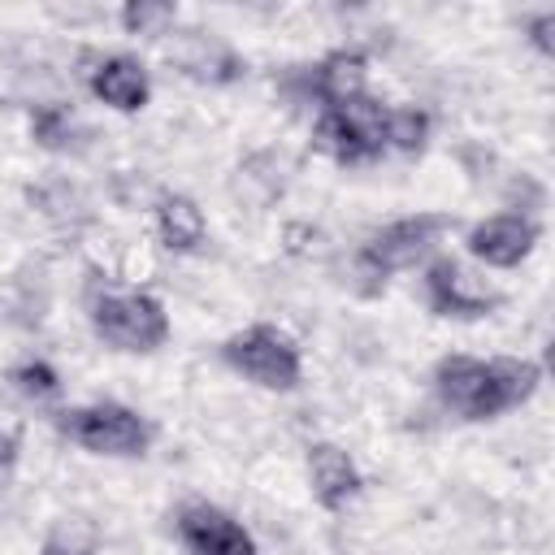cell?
I'll list each match as a JSON object with an SVG mask.
<instances>
[{"label": "cell", "instance_id": "14", "mask_svg": "<svg viewBox=\"0 0 555 555\" xmlns=\"http://www.w3.org/2000/svg\"><path fill=\"white\" fill-rule=\"evenodd\" d=\"M156 225H160V243L169 251H195L204 243V212L191 195H160L156 204Z\"/></svg>", "mask_w": 555, "mask_h": 555}, {"label": "cell", "instance_id": "12", "mask_svg": "<svg viewBox=\"0 0 555 555\" xmlns=\"http://www.w3.org/2000/svg\"><path fill=\"white\" fill-rule=\"evenodd\" d=\"M91 91L121 108V113H139L147 104V69L134 61V56H104L95 69H91Z\"/></svg>", "mask_w": 555, "mask_h": 555}, {"label": "cell", "instance_id": "16", "mask_svg": "<svg viewBox=\"0 0 555 555\" xmlns=\"http://www.w3.org/2000/svg\"><path fill=\"white\" fill-rule=\"evenodd\" d=\"M30 134H35V143L48 147V152H74V147H78V126H74L69 108H61V104L35 108V113H30Z\"/></svg>", "mask_w": 555, "mask_h": 555}, {"label": "cell", "instance_id": "9", "mask_svg": "<svg viewBox=\"0 0 555 555\" xmlns=\"http://www.w3.org/2000/svg\"><path fill=\"white\" fill-rule=\"evenodd\" d=\"M538 243V225L529 217H516V212H499V217H486L468 230V251L494 269H512L520 264Z\"/></svg>", "mask_w": 555, "mask_h": 555}, {"label": "cell", "instance_id": "11", "mask_svg": "<svg viewBox=\"0 0 555 555\" xmlns=\"http://www.w3.org/2000/svg\"><path fill=\"white\" fill-rule=\"evenodd\" d=\"M308 477H312V494L325 512H338L360 494V473H356L351 455L334 442L308 447Z\"/></svg>", "mask_w": 555, "mask_h": 555}, {"label": "cell", "instance_id": "17", "mask_svg": "<svg viewBox=\"0 0 555 555\" xmlns=\"http://www.w3.org/2000/svg\"><path fill=\"white\" fill-rule=\"evenodd\" d=\"M26 195H30V204H39V212L52 217V221H82V217H87L82 191L69 186L65 178H52V182H43V186H30Z\"/></svg>", "mask_w": 555, "mask_h": 555}, {"label": "cell", "instance_id": "13", "mask_svg": "<svg viewBox=\"0 0 555 555\" xmlns=\"http://www.w3.org/2000/svg\"><path fill=\"white\" fill-rule=\"evenodd\" d=\"M364 69H369L364 52H356V48L330 52V56L317 65V74H312V87H317V95L325 100V108H338V104L360 100V95H364Z\"/></svg>", "mask_w": 555, "mask_h": 555}, {"label": "cell", "instance_id": "6", "mask_svg": "<svg viewBox=\"0 0 555 555\" xmlns=\"http://www.w3.org/2000/svg\"><path fill=\"white\" fill-rule=\"evenodd\" d=\"M56 429L65 438H74L78 447L95 451V455H143V447L152 442V429L139 412L121 408V403H95V408H69L56 416Z\"/></svg>", "mask_w": 555, "mask_h": 555}, {"label": "cell", "instance_id": "15", "mask_svg": "<svg viewBox=\"0 0 555 555\" xmlns=\"http://www.w3.org/2000/svg\"><path fill=\"white\" fill-rule=\"evenodd\" d=\"M95 546H100L95 520L87 512H65V516L52 520L39 555H95Z\"/></svg>", "mask_w": 555, "mask_h": 555}, {"label": "cell", "instance_id": "22", "mask_svg": "<svg viewBox=\"0 0 555 555\" xmlns=\"http://www.w3.org/2000/svg\"><path fill=\"white\" fill-rule=\"evenodd\" d=\"M13 451H17V429H4L0 434V468L13 464Z\"/></svg>", "mask_w": 555, "mask_h": 555}, {"label": "cell", "instance_id": "2", "mask_svg": "<svg viewBox=\"0 0 555 555\" xmlns=\"http://www.w3.org/2000/svg\"><path fill=\"white\" fill-rule=\"evenodd\" d=\"M91 325L117 351H156L169 338V317L160 299L147 291L91 299Z\"/></svg>", "mask_w": 555, "mask_h": 555}, {"label": "cell", "instance_id": "18", "mask_svg": "<svg viewBox=\"0 0 555 555\" xmlns=\"http://www.w3.org/2000/svg\"><path fill=\"white\" fill-rule=\"evenodd\" d=\"M429 134V113L421 108H386V143L399 152H421Z\"/></svg>", "mask_w": 555, "mask_h": 555}, {"label": "cell", "instance_id": "10", "mask_svg": "<svg viewBox=\"0 0 555 555\" xmlns=\"http://www.w3.org/2000/svg\"><path fill=\"white\" fill-rule=\"evenodd\" d=\"M169 61L191 74L195 82H234L247 65L217 39V35H204V30H182L173 43H169Z\"/></svg>", "mask_w": 555, "mask_h": 555}, {"label": "cell", "instance_id": "19", "mask_svg": "<svg viewBox=\"0 0 555 555\" xmlns=\"http://www.w3.org/2000/svg\"><path fill=\"white\" fill-rule=\"evenodd\" d=\"M169 22H173V4H160V0H139L121 9V26L130 35H160Z\"/></svg>", "mask_w": 555, "mask_h": 555}, {"label": "cell", "instance_id": "1", "mask_svg": "<svg viewBox=\"0 0 555 555\" xmlns=\"http://www.w3.org/2000/svg\"><path fill=\"white\" fill-rule=\"evenodd\" d=\"M542 382L533 360H473V356H442L434 369L438 399L460 412L464 421H494L507 408H520Z\"/></svg>", "mask_w": 555, "mask_h": 555}, {"label": "cell", "instance_id": "3", "mask_svg": "<svg viewBox=\"0 0 555 555\" xmlns=\"http://www.w3.org/2000/svg\"><path fill=\"white\" fill-rule=\"evenodd\" d=\"M442 230H451V217H442V212L399 217V221L382 225V230L360 247L356 264H360V273H364V278H373L369 286L377 291V286H386V273L416 264V260L434 247V238H438Z\"/></svg>", "mask_w": 555, "mask_h": 555}, {"label": "cell", "instance_id": "20", "mask_svg": "<svg viewBox=\"0 0 555 555\" xmlns=\"http://www.w3.org/2000/svg\"><path fill=\"white\" fill-rule=\"evenodd\" d=\"M13 386H17L22 395H35V399H52V395L61 390V377H56V369H52V364H43V360H30V364H17V369H13Z\"/></svg>", "mask_w": 555, "mask_h": 555}, {"label": "cell", "instance_id": "4", "mask_svg": "<svg viewBox=\"0 0 555 555\" xmlns=\"http://www.w3.org/2000/svg\"><path fill=\"white\" fill-rule=\"evenodd\" d=\"M312 139L321 152H330L338 165L373 160L386 143V108L377 100H351L338 108H325L312 126Z\"/></svg>", "mask_w": 555, "mask_h": 555}, {"label": "cell", "instance_id": "7", "mask_svg": "<svg viewBox=\"0 0 555 555\" xmlns=\"http://www.w3.org/2000/svg\"><path fill=\"white\" fill-rule=\"evenodd\" d=\"M425 299L438 317H460V321H473V317H490L499 308V295L477 282L460 260L451 256H438L425 273Z\"/></svg>", "mask_w": 555, "mask_h": 555}, {"label": "cell", "instance_id": "5", "mask_svg": "<svg viewBox=\"0 0 555 555\" xmlns=\"http://www.w3.org/2000/svg\"><path fill=\"white\" fill-rule=\"evenodd\" d=\"M221 360L264 390H295L299 386V347L273 325H251V330L225 338Z\"/></svg>", "mask_w": 555, "mask_h": 555}, {"label": "cell", "instance_id": "21", "mask_svg": "<svg viewBox=\"0 0 555 555\" xmlns=\"http://www.w3.org/2000/svg\"><path fill=\"white\" fill-rule=\"evenodd\" d=\"M551 35H555V13H538V17L529 22V39H533V48L546 52V56L555 52V39H551Z\"/></svg>", "mask_w": 555, "mask_h": 555}, {"label": "cell", "instance_id": "8", "mask_svg": "<svg viewBox=\"0 0 555 555\" xmlns=\"http://www.w3.org/2000/svg\"><path fill=\"white\" fill-rule=\"evenodd\" d=\"M178 533H182V542H186L195 555H256L251 533H247L238 520H230L221 507H208V503L182 507Z\"/></svg>", "mask_w": 555, "mask_h": 555}]
</instances>
